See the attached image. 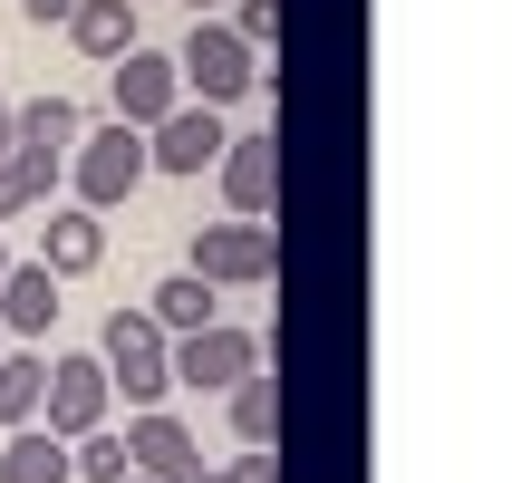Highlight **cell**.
I'll list each match as a JSON object with an SVG mask.
<instances>
[{"instance_id": "obj_19", "label": "cell", "mask_w": 512, "mask_h": 483, "mask_svg": "<svg viewBox=\"0 0 512 483\" xmlns=\"http://www.w3.org/2000/svg\"><path fill=\"white\" fill-rule=\"evenodd\" d=\"M232 397V435H242V445H271V426H281V397H271V377H242V387H223Z\"/></svg>"}, {"instance_id": "obj_4", "label": "cell", "mask_w": 512, "mask_h": 483, "mask_svg": "<svg viewBox=\"0 0 512 483\" xmlns=\"http://www.w3.org/2000/svg\"><path fill=\"white\" fill-rule=\"evenodd\" d=\"M68 174H78V213L107 223L116 203L145 184V136H136V126H97V136L78 145V165H68Z\"/></svg>"}, {"instance_id": "obj_11", "label": "cell", "mask_w": 512, "mask_h": 483, "mask_svg": "<svg viewBox=\"0 0 512 483\" xmlns=\"http://www.w3.org/2000/svg\"><path fill=\"white\" fill-rule=\"evenodd\" d=\"M97 261H107V223H97V213L68 203V213L39 223V271H49V281H78V271H97Z\"/></svg>"}, {"instance_id": "obj_28", "label": "cell", "mask_w": 512, "mask_h": 483, "mask_svg": "<svg viewBox=\"0 0 512 483\" xmlns=\"http://www.w3.org/2000/svg\"><path fill=\"white\" fill-rule=\"evenodd\" d=\"M0 348H10V339H0Z\"/></svg>"}, {"instance_id": "obj_13", "label": "cell", "mask_w": 512, "mask_h": 483, "mask_svg": "<svg viewBox=\"0 0 512 483\" xmlns=\"http://www.w3.org/2000/svg\"><path fill=\"white\" fill-rule=\"evenodd\" d=\"M68 39H78V58H126L136 49V0H78V10H68Z\"/></svg>"}, {"instance_id": "obj_7", "label": "cell", "mask_w": 512, "mask_h": 483, "mask_svg": "<svg viewBox=\"0 0 512 483\" xmlns=\"http://www.w3.org/2000/svg\"><path fill=\"white\" fill-rule=\"evenodd\" d=\"M174 107H184L174 49H145V39H136V49L116 58V126H136V136H145V126H165Z\"/></svg>"}, {"instance_id": "obj_6", "label": "cell", "mask_w": 512, "mask_h": 483, "mask_svg": "<svg viewBox=\"0 0 512 483\" xmlns=\"http://www.w3.org/2000/svg\"><path fill=\"white\" fill-rule=\"evenodd\" d=\"M107 406H116V387H107V368H97V358H49V387H39V426H49L58 445L97 435V426H107Z\"/></svg>"}, {"instance_id": "obj_26", "label": "cell", "mask_w": 512, "mask_h": 483, "mask_svg": "<svg viewBox=\"0 0 512 483\" xmlns=\"http://www.w3.org/2000/svg\"><path fill=\"white\" fill-rule=\"evenodd\" d=\"M0 271H10V242H0Z\"/></svg>"}, {"instance_id": "obj_5", "label": "cell", "mask_w": 512, "mask_h": 483, "mask_svg": "<svg viewBox=\"0 0 512 483\" xmlns=\"http://www.w3.org/2000/svg\"><path fill=\"white\" fill-rule=\"evenodd\" d=\"M174 387H203V397H223V387H242V377L261 368V339L252 329H232V319H213V329H194V339L165 348Z\"/></svg>"}, {"instance_id": "obj_18", "label": "cell", "mask_w": 512, "mask_h": 483, "mask_svg": "<svg viewBox=\"0 0 512 483\" xmlns=\"http://www.w3.org/2000/svg\"><path fill=\"white\" fill-rule=\"evenodd\" d=\"M145 319H155L165 339H194V329H213V290H203L194 271H174V281H155V300H145Z\"/></svg>"}, {"instance_id": "obj_25", "label": "cell", "mask_w": 512, "mask_h": 483, "mask_svg": "<svg viewBox=\"0 0 512 483\" xmlns=\"http://www.w3.org/2000/svg\"><path fill=\"white\" fill-rule=\"evenodd\" d=\"M213 10H223V0H194V20H213Z\"/></svg>"}, {"instance_id": "obj_15", "label": "cell", "mask_w": 512, "mask_h": 483, "mask_svg": "<svg viewBox=\"0 0 512 483\" xmlns=\"http://www.w3.org/2000/svg\"><path fill=\"white\" fill-rule=\"evenodd\" d=\"M39 387H49V358L39 348H0V435L39 426Z\"/></svg>"}, {"instance_id": "obj_16", "label": "cell", "mask_w": 512, "mask_h": 483, "mask_svg": "<svg viewBox=\"0 0 512 483\" xmlns=\"http://www.w3.org/2000/svg\"><path fill=\"white\" fill-rule=\"evenodd\" d=\"M0 483H78V474H68V445L49 426H20L0 445Z\"/></svg>"}, {"instance_id": "obj_21", "label": "cell", "mask_w": 512, "mask_h": 483, "mask_svg": "<svg viewBox=\"0 0 512 483\" xmlns=\"http://www.w3.org/2000/svg\"><path fill=\"white\" fill-rule=\"evenodd\" d=\"M223 29H232V39H242V49L261 58L271 39H281V0H232V20H223Z\"/></svg>"}, {"instance_id": "obj_14", "label": "cell", "mask_w": 512, "mask_h": 483, "mask_svg": "<svg viewBox=\"0 0 512 483\" xmlns=\"http://www.w3.org/2000/svg\"><path fill=\"white\" fill-rule=\"evenodd\" d=\"M10 145H29V155H68L78 145V97H29V107H10Z\"/></svg>"}, {"instance_id": "obj_3", "label": "cell", "mask_w": 512, "mask_h": 483, "mask_svg": "<svg viewBox=\"0 0 512 483\" xmlns=\"http://www.w3.org/2000/svg\"><path fill=\"white\" fill-rule=\"evenodd\" d=\"M184 271H194L203 290H261L281 271V242H271V223H203Z\"/></svg>"}, {"instance_id": "obj_20", "label": "cell", "mask_w": 512, "mask_h": 483, "mask_svg": "<svg viewBox=\"0 0 512 483\" xmlns=\"http://www.w3.org/2000/svg\"><path fill=\"white\" fill-rule=\"evenodd\" d=\"M68 474H87V483H126V435H78V445H68Z\"/></svg>"}, {"instance_id": "obj_23", "label": "cell", "mask_w": 512, "mask_h": 483, "mask_svg": "<svg viewBox=\"0 0 512 483\" xmlns=\"http://www.w3.org/2000/svg\"><path fill=\"white\" fill-rule=\"evenodd\" d=\"M20 10H29L39 29H68V10H78V0H20Z\"/></svg>"}, {"instance_id": "obj_1", "label": "cell", "mask_w": 512, "mask_h": 483, "mask_svg": "<svg viewBox=\"0 0 512 483\" xmlns=\"http://www.w3.org/2000/svg\"><path fill=\"white\" fill-rule=\"evenodd\" d=\"M165 348H174V339H165L145 310H107V329H97V368H107V387H126V406H136V416L174 397Z\"/></svg>"}, {"instance_id": "obj_2", "label": "cell", "mask_w": 512, "mask_h": 483, "mask_svg": "<svg viewBox=\"0 0 512 483\" xmlns=\"http://www.w3.org/2000/svg\"><path fill=\"white\" fill-rule=\"evenodd\" d=\"M174 78H184V97H194V107H213V116H223L232 97H252V87H261V58L242 49L223 20H194V39L174 49Z\"/></svg>"}, {"instance_id": "obj_17", "label": "cell", "mask_w": 512, "mask_h": 483, "mask_svg": "<svg viewBox=\"0 0 512 483\" xmlns=\"http://www.w3.org/2000/svg\"><path fill=\"white\" fill-rule=\"evenodd\" d=\"M49 194H58V155L10 145V155H0V223H10V213H39Z\"/></svg>"}, {"instance_id": "obj_24", "label": "cell", "mask_w": 512, "mask_h": 483, "mask_svg": "<svg viewBox=\"0 0 512 483\" xmlns=\"http://www.w3.org/2000/svg\"><path fill=\"white\" fill-rule=\"evenodd\" d=\"M0 155H10V97H0Z\"/></svg>"}, {"instance_id": "obj_12", "label": "cell", "mask_w": 512, "mask_h": 483, "mask_svg": "<svg viewBox=\"0 0 512 483\" xmlns=\"http://www.w3.org/2000/svg\"><path fill=\"white\" fill-rule=\"evenodd\" d=\"M213 174H223V203H232V223H261V213H271V136H232Z\"/></svg>"}, {"instance_id": "obj_9", "label": "cell", "mask_w": 512, "mask_h": 483, "mask_svg": "<svg viewBox=\"0 0 512 483\" xmlns=\"http://www.w3.org/2000/svg\"><path fill=\"white\" fill-rule=\"evenodd\" d=\"M126 474H155V483H194L203 474V445L184 416H165V406H145V416H126Z\"/></svg>"}, {"instance_id": "obj_22", "label": "cell", "mask_w": 512, "mask_h": 483, "mask_svg": "<svg viewBox=\"0 0 512 483\" xmlns=\"http://www.w3.org/2000/svg\"><path fill=\"white\" fill-rule=\"evenodd\" d=\"M194 483H281V464H271V445H242L232 464H203Z\"/></svg>"}, {"instance_id": "obj_27", "label": "cell", "mask_w": 512, "mask_h": 483, "mask_svg": "<svg viewBox=\"0 0 512 483\" xmlns=\"http://www.w3.org/2000/svg\"><path fill=\"white\" fill-rule=\"evenodd\" d=\"M126 483H155V474H126Z\"/></svg>"}, {"instance_id": "obj_8", "label": "cell", "mask_w": 512, "mask_h": 483, "mask_svg": "<svg viewBox=\"0 0 512 483\" xmlns=\"http://www.w3.org/2000/svg\"><path fill=\"white\" fill-rule=\"evenodd\" d=\"M223 145H232V126L184 97L165 126H145V165H155V174H203V165H223Z\"/></svg>"}, {"instance_id": "obj_10", "label": "cell", "mask_w": 512, "mask_h": 483, "mask_svg": "<svg viewBox=\"0 0 512 483\" xmlns=\"http://www.w3.org/2000/svg\"><path fill=\"white\" fill-rule=\"evenodd\" d=\"M49 319H58V281L39 271V261H10L0 271V339H49Z\"/></svg>"}]
</instances>
